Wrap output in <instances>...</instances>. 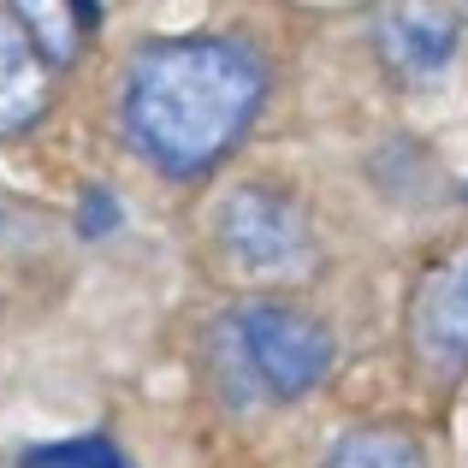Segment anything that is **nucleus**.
Instances as JSON below:
<instances>
[{
  "mask_svg": "<svg viewBox=\"0 0 468 468\" xmlns=\"http://www.w3.org/2000/svg\"><path fill=\"white\" fill-rule=\"evenodd\" d=\"M261 66L238 42H160L125 78V131L166 178H202L243 143L261 107Z\"/></svg>",
  "mask_w": 468,
  "mask_h": 468,
  "instance_id": "1",
  "label": "nucleus"
},
{
  "mask_svg": "<svg viewBox=\"0 0 468 468\" xmlns=\"http://www.w3.org/2000/svg\"><path fill=\"white\" fill-rule=\"evenodd\" d=\"M219 356L238 367V379L255 398L297 403L332 374V356L338 350H332V332L320 326L314 314L261 297V303H243V309L226 314V326H219Z\"/></svg>",
  "mask_w": 468,
  "mask_h": 468,
  "instance_id": "2",
  "label": "nucleus"
},
{
  "mask_svg": "<svg viewBox=\"0 0 468 468\" xmlns=\"http://www.w3.org/2000/svg\"><path fill=\"white\" fill-rule=\"evenodd\" d=\"M214 250L226 255L231 273L255 279V285H297L320 267V243L303 202L273 184H238L219 202Z\"/></svg>",
  "mask_w": 468,
  "mask_h": 468,
  "instance_id": "3",
  "label": "nucleus"
},
{
  "mask_svg": "<svg viewBox=\"0 0 468 468\" xmlns=\"http://www.w3.org/2000/svg\"><path fill=\"white\" fill-rule=\"evenodd\" d=\"M403 332H410V350L427 374H439V379L468 374V243L433 255L421 267V279L410 291Z\"/></svg>",
  "mask_w": 468,
  "mask_h": 468,
  "instance_id": "4",
  "label": "nucleus"
},
{
  "mask_svg": "<svg viewBox=\"0 0 468 468\" xmlns=\"http://www.w3.org/2000/svg\"><path fill=\"white\" fill-rule=\"evenodd\" d=\"M374 30H379V54L403 78H433L457 48V18L439 0H386Z\"/></svg>",
  "mask_w": 468,
  "mask_h": 468,
  "instance_id": "5",
  "label": "nucleus"
},
{
  "mask_svg": "<svg viewBox=\"0 0 468 468\" xmlns=\"http://www.w3.org/2000/svg\"><path fill=\"white\" fill-rule=\"evenodd\" d=\"M48 113V59L18 30V18L0 12V137L30 131Z\"/></svg>",
  "mask_w": 468,
  "mask_h": 468,
  "instance_id": "6",
  "label": "nucleus"
},
{
  "mask_svg": "<svg viewBox=\"0 0 468 468\" xmlns=\"http://www.w3.org/2000/svg\"><path fill=\"white\" fill-rule=\"evenodd\" d=\"M12 18L48 66H71L83 24H95V6L90 0H12Z\"/></svg>",
  "mask_w": 468,
  "mask_h": 468,
  "instance_id": "7",
  "label": "nucleus"
},
{
  "mask_svg": "<svg viewBox=\"0 0 468 468\" xmlns=\"http://www.w3.org/2000/svg\"><path fill=\"white\" fill-rule=\"evenodd\" d=\"M326 468H433L427 463V445L410 433V427H356V433H344L338 445H332Z\"/></svg>",
  "mask_w": 468,
  "mask_h": 468,
  "instance_id": "8",
  "label": "nucleus"
},
{
  "mask_svg": "<svg viewBox=\"0 0 468 468\" xmlns=\"http://www.w3.org/2000/svg\"><path fill=\"white\" fill-rule=\"evenodd\" d=\"M18 468H125L107 439H54V445H36Z\"/></svg>",
  "mask_w": 468,
  "mask_h": 468,
  "instance_id": "9",
  "label": "nucleus"
}]
</instances>
